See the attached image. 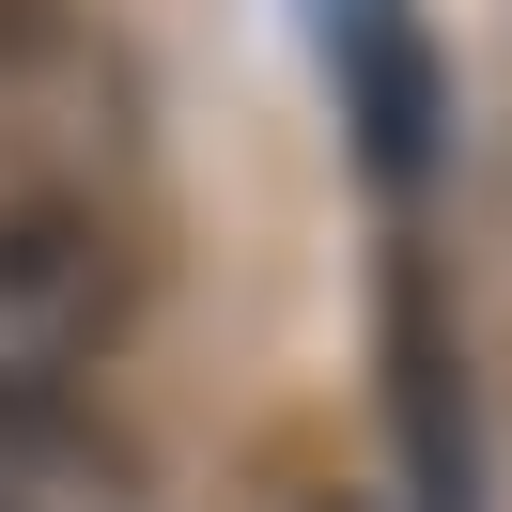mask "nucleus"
<instances>
[{"mask_svg": "<svg viewBox=\"0 0 512 512\" xmlns=\"http://www.w3.org/2000/svg\"><path fill=\"white\" fill-rule=\"evenodd\" d=\"M373 357H388V450H404V497H419V512H497L466 326H450V295H435L419 249H388V280H373Z\"/></svg>", "mask_w": 512, "mask_h": 512, "instance_id": "nucleus-1", "label": "nucleus"}, {"mask_svg": "<svg viewBox=\"0 0 512 512\" xmlns=\"http://www.w3.org/2000/svg\"><path fill=\"white\" fill-rule=\"evenodd\" d=\"M311 47H326V94H342V140L373 187H419L450 125V63H435V16L419 0H311Z\"/></svg>", "mask_w": 512, "mask_h": 512, "instance_id": "nucleus-2", "label": "nucleus"}, {"mask_svg": "<svg viewBox=\"0 0 512 512\" xmlns=\"http://www.w3.org/2000/svg\"><path fill=\"white\" fill-rule=\"evenodd\" d=\"M109 326V233L63 202H0V373H63Z\"/></svg>", "mask_w": 512, "mask_h": 512, "instance_id": "nucleus-3", "label": "nucleus"}]
</instances>
